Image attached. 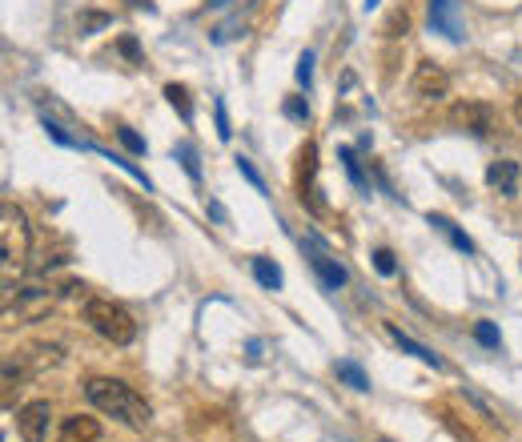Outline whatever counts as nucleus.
Masks as SVG:
<instances>
[{
    "mask_svg": "<svg viewBox=\"0 0 522 442\" xmlns=\"http://www.w3.org/2000/svg\"><path fill=\"white\" fill-rule=\"evenodd\" d=\"M474 338L482 342V346H490V350H498V330H494V322H474Z\"/></svg>",
    "mask_w": 522,
    "mask_h": 442,
    "instance_id": "aec40b11",
    "label": "nucleus"
},
{
    "mask_svg": "<svg viewBox=\"0 0 522 442\" xmlns=\"http://www.w3.org/2000/svg\"><path fill=\"white\" fill-rule=\"evenodd\" d=\"M117 137H121V145H125L129 153H145V137H141V133H133L129 125H117Z\"/></svg>",
    "mask_w": 522,
    "mask_h": 442,
    "instance_id": "6ab92c4d",
    "label": "nucleus"
},
{
    "mask_svg": "<svg viewBox=\"0 0 522 442\" xmlns=\"http://www.w3.org/2000/svg\"><path fill=\"white\" fill-rule=\"evenodd\" d=\"M57 442H101V426H97V418L73 414V418L61 422V438Z\"/></svg>",
    "mask_w": 522,
    "mask_h": 442,
    "instance_id": "9b49d317",
    "label": "nucleus"
},
{
    "mask_svg": "<svg viewBox=\"0 0 522 442\" xmlns=\"http://www.w3.org/2000/svg\"><path fill=\"white\" fill-rule=\"evenodd\" d=\"M514 121H518V125H522V93H518V97H514Z\"/></svg>",
    "mask_w": 522,
    "mask_h": 442,
    "instance_id": "c756f323",
    "label": "nucleus"
},
{
    "mask_svg": "<svg viewBox=\"0 0 522 442\" xmlns=\"http://www.w3.org/2000/svg\"><path fill=\"white\" fill-rule=\"evenodd\" d=\"M406 29H410V17H406V13H390V21H386V37H406Z\"/></svg>",
    "mask_w": 522,
    "mask_h": 442,
    "instance_id": "b1692460",
    "label": "nucleus"
},
{
    "mask_svg": "<svg viewBox=\"0 0 522 442\" xmlns=\"http://www.w3.org/2000/svg\"><path fill=\"white\" fill-rule=\"evenodd\" d=\"M314 173H318V145L306 141L298 153V189H302V201H310V205H314Z\"/></svg>",
    "mask_w": 522,
    "mask_h": 442,
    "instance_id": "1a4fd4ad",
    "label": "nucleus"
},
{
    "mask_svg": "<svg viewBox=\"0 0 522 442\" xmlns=\"http://www.w3.org/2000/svg\"><path fill=\"white\" fill-rule=\"evenodd\" d=\"M173 157H177V161L185 165V173H189L193 181H201V169H197V153H193V145H189V141H181V145L173 149Z\"/></svg>",
    "mask_w": 522,
    "mask_h": 442,
    "instance_id": "a211bd4d",
    "label": "nucleus"
},
{
    "mask_svg": "<svg viewBox=\"0 0 522 442\" xmlns=\"http://www.w3.org/2000/svg\"><path fill=\"white\" fill-rule=\"evenodd\" d=\"M450 125L462 129V133H474V137H490L494 133V109L486 101H458L450 109Z\"/></svg>",
    "mask_w": 522,
    "mask_h": 442,
    "instance_id": "20e7f679",
    "label": "nucleus"
},
{
    "mask_svg": "<svg viewBox=\"0 0 522 442\" xmlns=\"http://www.w3.org/2000/svg\"><path fill=\"white\" fill-rule=\"evenodd\" d=\"M49 426H53V406H49L45 398L25 402V406L17 410V430H21L25 442H45V438H49Z\"/></svg>",
    "mask_w": 522,
    "mask_h": 442,
    "instance_id": "39448f33",
    "label": "nucleus"
},
{
    "mask_svg": "<svg viewBox=\"0 0 522 442\" xmlns=\"http://www.w3.org/2000/svg\"><path fill=\"white\" fill-rule=\"evenodd\" d=\"M253 278L266 286V290H282V270L270 258H253Z\"/></svg>",
    "mask_w": 522,
    "mask_h": 442,
    "instance_id": "2eb2a0df",
    "label": "nucleus"
},
{
    "mask_svg": "<svg viewBox=\"0 0 522 442\" xmlns=\"http://www.w3.org/2000/svg\"><path fill=\"white\" fill-rule=\"evenodd\" d=\"M125 5H133V9H153V0H125Z\"/></svg>",
    "mask_w": 522,
    "mask_h": 442,
    "instance_id": "7c9ffc66",
    "label": "nucleus"
},
{
    "mask_svg": "<svg viewBox=\"0 0 522 442\" xmlns=\"http://www.w3.org/2000/svg\"><path fill=\"white\" fill-rule=\"evenodd\" d=\"M374 270H378L382 278H390V274L398 270V262H394V254H390V250H374Z\"/></svg>",
    "mask_w": 522,
    "mask_h": 442,
    "instance_id": "4be33fe9",
    "label": "nucleus"
},
{
    "mask_svg": "<svg viewBox=\"0 0 522 442\" xmlns=\"http://www.w3.org/2000/svg\"><path fill=\"white\" fill-rule=\"evenodd\" d=\"M237 169H241V177H245L253 189H261V193H266V181H261V173L249 165V157H237Z\"/></svg>",
    "mask_w": 522,
    "mask_h": 442,
    "instance_id": "5701e85b",
    "label": "nucleus"
},
{
    "mask_svg": "<svg viewBox=\"0 0 522 442\" xmlns=\"http://www.w3.org/2000/svg\"><path fill=\"white\" fill-rule=\"evenodd\" d=\"M386 334H390V338H394V342H398V346H402V350H406V354H414V358H418V362H426V366H434V370H442V358H438V354H434V350H426V346H422V342H414V338H410V334H402V330H398V326H394V322H386Z\"/></svg>",
    "mask_w": 522,
    "mask_h": 442,
    "instance_id": "f8f14e48",
    "label": "nucleus"
},
{
    "mask_svg": "<svg viewBox=\"0 0 522 442\" xmlns=\"http://www.w3.org/2000/svg\"><path fill=\"white\" fill-rule=\"evenodd\" d=\"M306 258H310V266H314V274L322 278V286H326V290H338V286H346V282H350L346 266H338L330 254H322V250H310Z\"/></svg>",
    "mask_w": 522,
    "mask_h": 442,
    "instance_id": "9d476101",
    "label": "nucleus"
},
{
    "mask_svg": "<svg viewBox=\"0 0 522 442\" xmlns=\"http://www.w3.org/2000/svg\"><path fill=\"white\" fill-rule=\"evenodd\" d=\"M0 221H5V226H0V246H5V278H9L13 266H25V258L33 250V238H29V221H25V213L17 205L5 201Z\"/></svg>",
    "mask_w": 522,
    "mask_h": 442,
    "instance_id": "7ed1b4c3",
    "label": "nucleus"
},
{
    "mask_svg": "<svg viewBox=\"0 0 522 442\" xmlns=\"http://www.w3.org/2000/svg\"><path fill=\"white\" fill-rule=\"evenodd\" d=\"M101 25H105V17H101V13H93V17H85V21H81V33H85V29H101Z\"/></svg>",
    "mask_w": 522,
    "mask_h": 442,
    "instance_id": "c85d7f7f",
    "label": "nucleus"
},
{
    "mask_svg": "<svg viewBox=\"0 0 522 442\" xmlns=\"http://www.w3.org/2000/svg\"><path fill=\"white\" fill-rule=\"evenodd\" d=\"M85 322H89V330H93L97 338H105V342H113V346H129V342L137 338L133 314H129L125 306L109 302V298H89V302H85Z\"/></svg>",
    "mask_w": 522,
    "mask_h": 442,
    "instance_id": "f03ea898",
    "label": "nucleus"
},
{
    "mask_svg": "<svg viewBox=\"0 0 522 442\" xmlns=\"http://www.w3.org/2000/svg\"><path fill=\"white\" fill-rule=\"evenodd\" d=\"M213 113H217V137H221V141H229V137H233V129H229V113H225V105L217 101V105H213Z\"/></svg>",
    "mask_w": 522,
    "mask_h": 442,
    "instance_id": "a878e982",
    "label": "nucleus"
},
{
    "mask_svg": "<svg viewBox=\"0 0 522 442\" xmlns=\"http://www.w3.org/2000/svg\"><path fill=\"white\" fill-rule=\"evenodd\" d=\"M286 117L290 121H310V105L302 97H286Z\"/></svg>",
    "mask_w": 522,
    "mask_h": 442,
    "instance_id": "412c9836",
    "label": "nucleus"
},
{
    "mask_svg": "<svg viewBox=\"0 0 522 442\" xmlns=\"http://www.w3.org/2000/svg\"><path fill=\"white\" fill-rule=\"evenodd\" d=\"M229 5V0H209V9H225Z\"/></svg>",
    "mask_w": 522,
    "mask_h": 442,
    "instance_id": "2f4dec72",
    "label": "nucleus"
},
{
    "mask_svg": "<svg viewBox=\"0 0 522 442\" xmlns=\"http://www.w3.org/2000/svg\"><path fill=\"white\" fill-rule=\"evenodd\" d=\"M430 226H434V230H442V234H446V238H450V242H454L462 254H474V242H470V238H466V234L454 226L450 217H442V213H430Z\"/></svg>",
    "mask_w": 522,
    "mask_h": 442,
    "instance_id": "ddd939ff",
    "label": "nucleus"
},
{
    "mask_svg": "<svg viewBox=\"0 0 522 442\" xmlns=\"http://www.w3.org/2000/svg\"><path fill=\"white\" fill-rule=\"evenodd\" d=\"M165 97H169V105L181 113V121L189 125V121H193V101H189V89H185V85H165Z\"/></svg>",
    "mask_w": 522,
    "mask_h": 442,
    "instance_id": "dca6fc26",
    "label": "nucleus"
},
{
    "mask_svg": "<svg viewBox=\"0 0 522 442\" xmlns=\"http://www.w3.org/2000/svg\"><path fill=\"white\" fill-rule=\"evenodd\" d=\"M298 85H302V89L314 85V57H310V53H302V61H298Z\"/></svg>",
    "mask_w": 522,
    "mask_h": 442,
    "instance_id": "393cba45",
    "label": "nucleus"
},
{
    "mask_svg": "<svg viewBox=\"0 0 522 442\" xmlns=\"http://www.w3.org/2000/svg\"><path fill=\"white\" fill-rule=\"evenodd\" d=\"M430 29L442 33L446 41H462V17H458V0H430Z\"/></svg>",
    "mask_w": 522,
    "mask_h": 442,
    "instance_id": "0eeeda50",
    "label": "nucleus"
},
{
    "mask_svg": "<svg viewBox=\"0 0 522 442\" xmlns=\"http://www.w3.org/2000/svg\"><path fill=\"white\" fill-rule=\"evenodd\" d=\"M410 89H414V97H422V101H442V97L450 93V77H446L442 65H434V61H418Z\"/></svg>",
    "mask_w": 522,
    "mask_h": 442,
    "instance_id": "423d86ee",
    "label": "nucleus"
},
{
    "mask_svg": "<svg viewBox=\"0 0 522 442\" xmlns=\"http://www.w3.org/2000/svg\"><path fill=\"white\" fill-rule=\"evenodd\" d=\"M45 129H49V137H53V141H61V145H77V141H73V137H69V133L61 129V125H53V121H45Z\"/></svg>",
    "mask_w": 522,
    "mask_h": 442,
    "instance_id": "cd10ccee",
    "label": "nucleus"
},
{
    "mask_svg": "<svg viewBox=\"0 0 522 442\" xmlns=\"http://www.w3.org/2000/svg\"><path fill=\"white\" fill-rule=\"evenodd\" d=\"M338 153H342V161H346V173L354 177V185H358V189H370V181H366V173H362V161H358V153H354L350 145H342Z\"/></svg>",
    "mask_w": 522,
    "mask_h": 442,
    "instance_id": "f3484780",
    "label": "nucleus"
},
{
    "mask_svg": "<svg viewBox=\"0 0 522 442\" xmlns=\"http://www.w3.org/2000/svg\"><path fill=\"white\" fill-rule=\"evenodd\" d=\"M85 398H89L101 414L117 418V422L129 426V430H145V426L153 422V406H149L133 386H125L121 378H89V382H85Z\"/></svg>",
    "mask_w": 522,
    "mask_h": 442,
    "instance_id": "f257e3e1",
    "label": "nucleus"
},
{
    "mask_svg": "<svg viewBox=\"0 0 522 442\" xmlns=\"http://www.w3.org/2000/svg\"><path fill=\"white\" fill-rule=\"evenodd\" d=\"M121 53H125L133 65H141V53H137V41H133V37H121Z\"/></svg>",
    "mask_w": 522,
    "mask_h": 442,
    "instance_id": "bb28decb",
    "label": "nucleus"
},
{
    "mask_svg": "<svg viewBox=\"0 0 522 442\" xmlns=\"http://www.w3.org/2000/svg\"><path fill=\"white\" fill-rule=\"evenodd\" d=\"M334 374H338L346 386H354V390H370V378H366V370H362L358 362H350V358H342V362L334 366Z\"/></svg>",
    "mask_w": 522,
    "mask_h": 442,
    "instance_id": "4468645a",
    "label": "nucleus"
},
{
    "mask_svg": "<svg viewBox=\"0 0 522 442\" xmlns=\"http://www.w3.org/2000/svg\"><path fill=\"white\" fill-rule=\"evenodd\" d=\"M518 177H522V169L510 157H498V161L486 165V185L498 189L502 197H518Z\"/></svg>",
    "mask_w": 522,
    "mask_h": 442,
    "instance_id": "6e6552de",
    "label": "nucleus"
}]
</instances>
